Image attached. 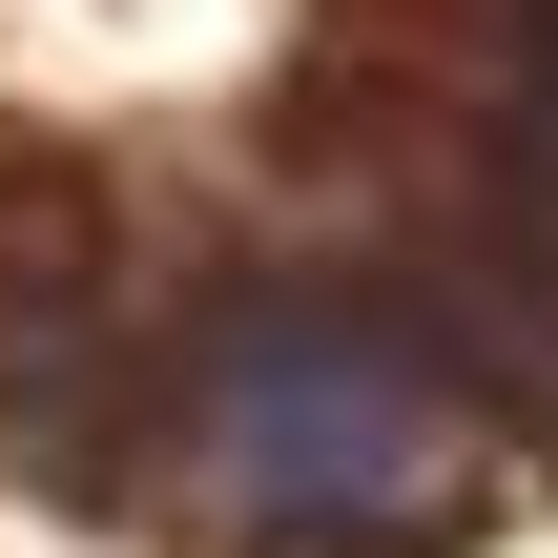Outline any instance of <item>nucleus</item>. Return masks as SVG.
<instances>
[{
    "mask_svg": "<svg viewBox=\"0 0 558 558\" xmlns=\"http://www.w3.org/2000/svg\"><path fill=\"white\" fill-rule=\"evenodd\" d=\"M186 497L228 538H456L476 518V414L331 311H248L186 393Z\"/></svg>",
    "mask_w": 558,
    "mask_h": 558,
    "instance_id": "nucleus-1",
    "label": "nucleus"
}]
</instances>
